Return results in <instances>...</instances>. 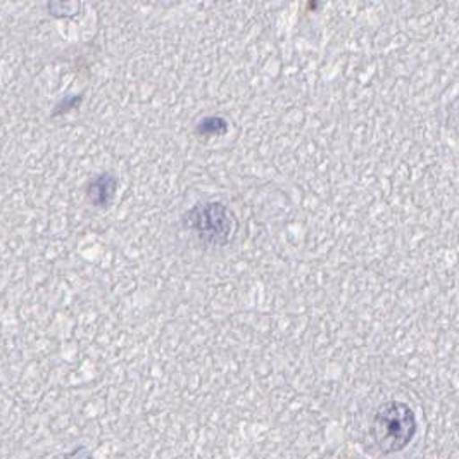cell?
Listing matches in <instances>:
<instances>
[{"label": "cell", "instance_id": "1", "mask_svg": "<svg viewBox=\"0 0 459 459\" xmlns=\"http://www.w3.org/2000/svg\"><path fill=\"white\" fill-rule=\"evenodd\" d=\"M414 432L416 418L404 403L391 401L382 404L371 421V437L384 455L403 451L411 442Z\"/></svg>", "mask_w": 459, "mask_h": 459}, {"label": "cell", "instance_id": "2", "mask_svg": "<svg viewBox=\"0 0 459 459\" xmlns=\"http://www.w3.org/2000/svg\"><path fill=\"white\" fill-rule=\"evenodd\" d=\"M185 229L194 231L207 244H227L237 230L235 214L220 203L199 204L184 216Z\"/></svg>", "mask_w": 459, "mask_h": 459}, {"label": "cell", "instance_id": "3", "mask_svg": "<svg viewBox=\"0 0 459 459\" xmlns=\"http://www.w3.org/2000/svg\"><path fill=\"white\" fill-rule=\"evenodd\" d=\"M116 188H117V182H116L115 177L100 175L89 184L87 197L93 206H108L111 203V199L115 197Z\"/></svg>", "mask_w": 459, "mask_h": 459}]
</instances>
